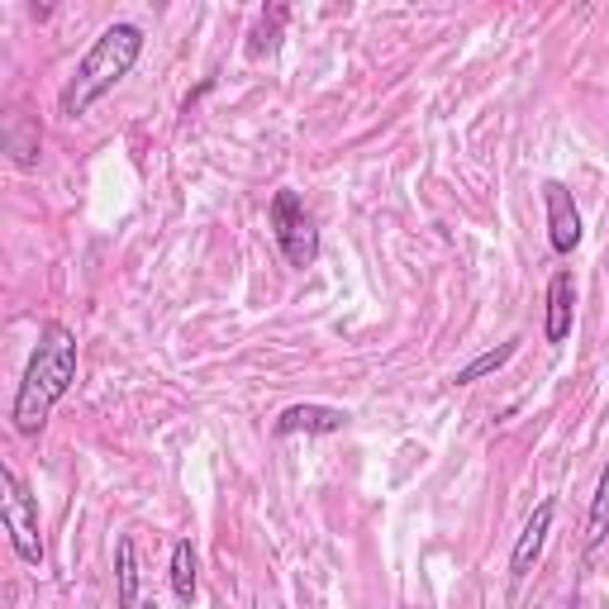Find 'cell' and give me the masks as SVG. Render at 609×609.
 <instances>
[{
	"instance_id": "1",
	"label": "cell",
	"mask_w": 609,
	"mask_h": 609,
	"mask_svg": "<svg viewBox=\"0 0 609 609\" xmlns=\"http://www.w3.org/2000/svg\"><path fill=\"white\" fill-rule=\"evenodd\" d=\"M72 381H76V333L68 324H58V319H48L39 329V348L24 367L20 391H14V410H10L14 434L34 438L48 424L53 405L72 391Z\"/></svg>"
},
{
	"instance_id": "2",
	"label": "cell",
	"mask_w": 609,
	"mask_h": 609,
	"mask_svg": "<svg viewBox=\"0 0 609 609\" xmlns=\"http://www.w3.org/2000/svg\"><path fill=\"white\" fill-rule=\"evenodd\" d=\"M138 58H143V29L138 24H110V29H101V39L86 48V58L76 62V72L68 76V86H62V95H58L62 120L91 115V105H101L105 95L134 72Z\"/></svg>"
},
{
	"instance_id": "3",
	"label": "cell",
	"mask_w": 609,
	"mask_h": 609,
	"mask_svg": "<svg viewBox=\"0 0 609 609\" xmlns=\"http://www.w3.org/2000/svg\"><path fill=\"white\" fill-rule=\"evenodd\" d=\"M0 519H6V534L14 543V553H20V562L39 567L43 562V534H39V500L34 491L20 481L14 467H0Z\"/></svg>"
},
{
	"instance_id": "4",
	"label": "cell",
	"mask_w": 609,
	"mask_h": 609,
	"mask_svg": "<svg viewBox=\"0 0 609 609\" xmlns=\"http://www.w3.org/2000/svg\"><path fill=\"white\" fill-rule=\"evenodd\" d=\"M271 234H277V248L291 267H310L319 258V229L296 190H277V200H271Z\"/></svg>"
},
{
	"instance_id": "5",
	"label": "cell",
	"mask_w": 609,
	"mask_h": 609,
	"mask_svg": "<svg viewBox=\"0 0 609 609\" xmlns=\"http://www.w3.org/2000/svg\"><path fill=\"white\" fill-rule=\"evenodd\" d=\"M543 205H548V244L553 252H571L581 244V210H576L571 190L562 182H548L543 186Z\"/></svg>"
},
{
	"instance_id": "6",
	"label": "cell",
	"mask_w": 609,
	"mask_h": 609,
	"mask_svg": "<svg viewBox=\"0 0 609 609\" xmlns=\"http://www.w3.org/2000/svg\"><path fill=\"white\" fill-rule=\"evenodd\" d=\"M553 519H557V500H543L538 509H534V519L524 524V534H519V543H515V553H509V581H528V571L538 567V557H543V543H548V528H553Z\"/></svg>"
},
{
	"instance_id": "7",
	"label": "cell",
	"mask_w": 609,
	"mask_h": 609,
	"mask_svg": "<svg viewBox=\"0 0 609 609\" xmlns=\"http://www.w3.org/2000/svg\"><path fill=\"white\" fill-rule=\"evenodd\" d=\"M348 424L343 410L333 405H291L277 414V438H291V434H339Z\"/></svg>"
},
{
	"instance_id": "8",
	"label": "cell",
	"mask_w": 609,
	"mask_h": 609,
	"mask_svg": "<svg viewBox=\"0 0 609 609\" xmlns=\"http://www.w3.org/2000/svg\"><path fill=\"white\" fill-rule=\"evenodd\" d=\"M571 310H576V286H571V271H557L548 281V319H543V339L548 343H562L571 333Z\"/></svg>"
},
{
	"instance_id": "9",
	"label": "cell",
	"mask_w": 609,
	"mask_h": 609,
	"mask_svg": "<svg viewBox=\"0 0 609 609\" xmlns=\"http://www.w3.org/2000/svg\"><path fill=\"white\" fill-rule=\"evenodd\" d=\"M0 143H6V153H10L14 167H34L39 163V148H43V134H39V124L29 120V115H10L6 130H0Z\"/></svg>"
},
{
	"instance_id": "10",
	"label": "cell",
	"mask_w": 609,
	"mask_h": 609,
	"mask_svg": "<svg viewBox=\"0 0 609 609\" xmlns=\"http://www.w3.org/2000/svg\"><path fill=\"white\" fill-rule=\"evenodd\" d=\"M115 605L138 609V548H134V534H120V543H115Z\"/></svg>"
},
{
	"instance_id": "11",
	"label": "cell",
	"mask_w": 609,
	"mask_h": 609,
	"mask_svg": "<svg viewBox=\"0 0 609 609\" xmlns=\"http://www.w3.org/2000/svg\"><path fill=\"white\" fill-rule=\"evenodd\" d=\"M286 20H291V6H267V10H262V20L252 24V34H248V58H252V62H262V58H271V53L281 48Z\"/></svg>"
},
{
	"instance_id": "12",
	"label": "cell",
	"mask_w": 609,
	"mask_h": 609,
	"mask_svg": "<svg viewBox=\"0 0 609 609\" xmlns=\"http://www.w3.org/2000/svg\"><path fill=\"white\" fill-rule=\"evenodd\" d=\"M609 538V467L600 472V486H596V500H590V515H586V562L596 567L600 562V548Z\"/></svg>"
},
{
	"instance_id": "13",
	"label": "cell",
	"mask_w": 609,
	"mask_h": 609,
	"mask_svg": "<svg viewBox=\"0 0 609 609\" xmlns=\"http://www.w3.org/2000/svg\"><path fill=\"white\" fill-rule=\"evenodd\" d=\"M172 596L182 605L196 600V548L186 538L172 548Z\"/></svg>"
},
{
	"instance_id": "14",
	"label": "cell",
	"mask_w": 609,
	"mask_h": 609,
	"mask_svg": "<svg viewBox=\"0 0 609 609\" xmlns=\"http://www.w3.org/2000/svg\"><path fill=\"white\" fill-rule=\"evenodd\" d=\"M519 352V339H509V343H500V348H491V352H481L476 362H467L457 372V386H472V381H481V376H491V372H500V367L509 362Z\"/></svg>"
},
{
	"instance_id": "15",
	"label": "cell",
	"mask_w": 609,
	"mask_h": 609,
	"mask_svg": "<svg viewBox=\"0 0 609 609\" xmlns=\"http://www.w3.org/2000/svg\"><path fill=\"white\" fill-rule=\"evenodd\" d=\"M138 609H157V600H148V605H138Z\"/></svg>"
}]
</instances>
